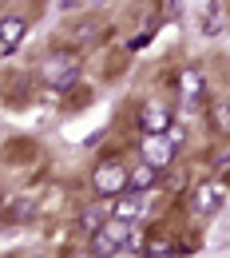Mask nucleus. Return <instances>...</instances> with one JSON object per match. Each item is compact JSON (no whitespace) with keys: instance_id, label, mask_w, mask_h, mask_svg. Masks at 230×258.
I'll list each match as a JSON object with an SVG mask.
<instances>
[{"instance_id":"nucleus-12","label":"nucleus","mask_w":230,"mask_h":258,"mask_svg":"<svg viewBox=\"0 0 230 258\" xmlns=\"http://www.w3.org/2000/svg\"><path fill=\"white\" fill-rule=\"evenodd\" d=\"M107 219H111V203H107V199H96V203H88V207L80 211V230H84V234H96Z\"/></svg>"},{"instance_id":"nucleus-1","label":"nucleus","mask_w":230,"mask_h":258,"mask_svg":"<svg viewBox=\"0 0 230 258\" xmlns=\"http://www.w3.org/2000/svg\"><path fill=\"white\" fill-rule=\"evenodd\" d=\"M36 76H40L44 88H52V92H67V88H75L80 76H84V56L71 52V48H56V52H48V56L40 60Z\"/></svg>"},{"instance_id":"nucleus-11","label":"nucleus","mask_w":230,"mask_h":258,"mask_svg":"<svg viewBox=\"0 0 230 258\" xmlns=\"http://www.w3.org/2000/svg\"><path fill=\"white\" fill-rule=\"evenodd\" d=\"M24 36H28V20H24L20 12H4V16H0V48L12 52Z\"/></svg>"},{"instance_id":"nucleus-9","label":"nucleus","mask_w":230,"mask_h":258,"mask_svg":"<svg viewBox=\"0 0 230 258\" xmlns=\"http://www.w3.org/2000/svg\"><path fill=\"white\" fill-rule=\"evenodd\" d=\"M159 175L163 171H155L151 163H131V171H127V191H139V195H151L155 187H159Z\"/></svg>"},{"instance_id":"nucleus-6","label":"nucleus","mask_w":230,"mask_h":258,"mask_svg":"<svg viewBox=\"0 0 230 258\" xmlns=\"http://www.w3.org/2000/svg\"><path fill=\"white\" fill-rule=\"evenodd\" d=\"M179 103L187 107V111H195L206 103V72L198 64H187L179 72Z\"/></svg>"},{"instance_id":"nucleus-8","label":"nucleus","mask_w":230,"mask_h":258,"mask_svg":"<svg viewBox=\"0 0 230 258\" xmlns=\"http://www.w3.org/2000/svg\"><path fill=\"white\" fill-rule=\"evenodd\" d=\"M147 211V195L139 191H123L119 199H111V219H123V223H139Z\"/></svg>"},{"instance_id":"nucleus-5","label":"nucleus","mask_w":230,"mask_h":258,"mask_svg":"<svg viewBox=\"0 0 230 258\" xmlns=\"http://www.w3.org/2000/svg\"><path fill=\"white\" fill-rule=\"evenodd\" d=\"M226 187L218 183V179H202L195 183L191 191H187V211L195 215V219H210V215H218L222 211V199H226Z\"/></svg>"},{"instance_id":"nucleus-2","label":"nucleus","mask_w":230,"mask_h":258,"mask_svg":"<svg viewBox=\"0 0 230 258\" xmlns=\"http://www.w3.org/2000/svg\"><path fill=\"white\" fill-rule=\"evenodd\" d=\"M127 171H131V163L123 159H99L96 167H92V191H96V199H119V195L127 191Z\"/></svg>"},{"instance_id":"nucleus-4","label":"nucleus","mask_w":230,"mask_h":258,"mask_svg":"<svg viewBox=\"0 0 230 258\" xmlns=\"http://www.w3.org/2000/svg\"><path fill=\"white\" fill-rule=\"evenodd\" d=\"M139 159L151 163L155 171H167L171 163L179 159V143H175L167 131H143V135H139Z\"/></svg>"},{"instance_id":"nucleus-14","label":"nucleus","mask_w":230,"mask_h":258,"mask_svg":"<svg viewBox=\"0 0 230 258\" xmlns=\"http://www.w3.org/2000/svg\"><path fill=\"white\" fill-rule=\"evenodd\" d=\"M84 258H99V254H92V250H88V254H84Z\"/></svg>"},{"instance_id":"nucleus-10","label":"nucleus","mask_w":230,"mask_h":258,"mask_svg":"<svg viewBox=\"0 0 230 258\" xmlns=\"http://www.w3.org/2000/svg\"><path fill=\"white\" fill-rule=\"evenodd\" d=\"M206 119H210V131L218 139H230V96L206 99Z\"/></svg>"},{"instance_id":"nucleus-3","label":"nucleus","mask_w":230,"mask_h":258,"mask_svg":"<svg viewBox=\"0 0 230 258\" xmlns=\"http://www.w3.org/2000/svg\"><path fill=\"white\" fill-rule=\"evenodd\" d=\"M127 242H131V223H123V219H107L96 234H88V250L99 258H115Z\"/></svg>"},{"instance_id":"nucleus-7","label":"nucleus","mask_w":230,"mask_h":258,"mask_svg":"<svg viewBox=\"0 0 230 258\" xmlns=\"http://www.w3.org/2000/svg\"><path fill=\"white\" fill-rule=\"evenodd\" d=\"M171 123H175V103L167 96L143 99V107H139V127L143 131H171Z\"/></svg>"},{"instance_id":"nucleus-13","label":"nucleus","mask_w":230,"mask_h":258,"mask_svg":"<svg viewBox=\"0 0 230 258\" xmlns=\"http://www.w3.org/2000/svg\"><path fill=\"white\" fill-rule=\"evenodd\" d=\"M143 258H183L171 242H163V238H151L147 242V250H143Z\"/></svg>"}]
</instances>
